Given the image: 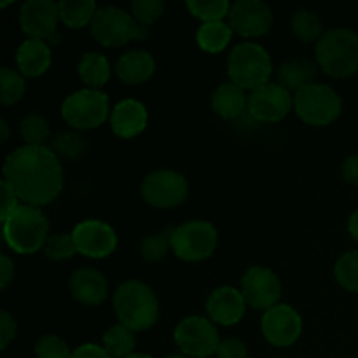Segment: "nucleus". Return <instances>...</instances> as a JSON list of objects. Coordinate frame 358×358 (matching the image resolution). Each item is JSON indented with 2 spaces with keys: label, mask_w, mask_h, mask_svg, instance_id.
<instances>
[{
  "label": "nucleus",
  "mask_w": 358,
  "mask_h": 358,
  "mask_svg": "<svg viewBox=\"0 0 358 358\" xmlns=\"http://www.w3.org/2000/svg\"><path fill=\"white\" fill-rule=\"evenodd\" d=\"M110 101L101 90L73 91L63 100L62 117L76 131L100 128L107 119H110Z\"/></svg>",
  "instance_id": "7"
},
{
  "label": "nucleus",
  "mask_w": 358,
  "mask_h": 358,
  "mask_svg": "<svg viewBox=\"0 0 358 358\" xmlns=\"http://www.w3.org/2000/svg\"><path fill=\"white\" fill-rule=\"evenodd\" d=\"M240 290L248 306L257 311H268L280 304L282 280L266 266H252L241 276Z\"/></svg>",
  "instance_id": "13"
},
{
  "label": "nucleus",
  "mask_w": 358,
  "mask_h": 358,
  "mask_svg": "<svg viewBox=\"0 0 358 358\" xmlns=\"http://www.w3.org/2000/svg\"><path fill=\"white\" fill-rule=\"evenodd\" d=\"M261 331L266 341L276 348H289L303 334V318L290 304H276L264 311Z\"/></svg>",
  "instance_id": "15"
},
{
  "label": "nucleus",
  "mask_w": 358,
  "mask_h": 358,
  "mask_svg": "<svg viewBox=\"0 0 358 358\" xmlns=\"http://www.w3.org/2000/svg\"><path fill=\"white\" fill-rule=\"evenodd\" d=\"M247 306L248 304L241 290L224 285L213 290L206 299V315L215 325L231 327V325L240 324L241 318L245 317Z\"/></svg>",
  "instance_id": "18"
},
{
  "label": "nucleus",
  "mask_w": 358,
  "mask_h": 358,
  "mask_svg": "<svg viewBox=\"0 0 358 358\" xmlns=\"http://www.w3.org/2000/svg\"><path fill=\"white\" fill-rule=\"evenodd\" d=\"M77 254L90 259H105L117 248V234L107 222L87 219L77 224L72 231Z\"/></svg>",
  "instance_id": "16"
},
{
  "label": "nucleus",
  "mask_w": 358,
  "mask_h": 358,
  "mask_svg": "<svg viewBox=\"0 0 358 358\" xmlns=\"http://www.w3.org/2000/svg\"><path fill=\"white\" fill-rule=\"evenodd\" d=\"M164 358H191V357L184 355V353H170V355H166Z\"/></svg>",
  "instance_id": "47"
},
{
  "label": "nucleus",
  "mask_w": 358,
  "mask_h": 358,
  "mask_svg": "<svg viewBox=\"0 0 358 358\" xmlns=\"http://www.w3.org/2000/svg\"><path fill=\"white\" fill-rule=\"evenodd\" d=\"M62 23L69 28H84L91 24L100 7L94 0H62L58 2Z\"/></svg>",
  "instance_id": "27"
},
{
  "label": "nucleus",
  "mask_w": 358,
  "mask_h": 358,
  "mask_svg": "<svg viewBox=\"0 0 358 358\" xmlns=\"http://www.w3.org/2000/svg\"><path fill=\"white\" fill-rule=\"evenodd\" d=\"M131 14L136 23L142 24L143 28H149L164 14V2L163 0H135L131 2Z\"/></svg>",
  "instance_id": "37"
},
{
  "label": "nucleus",
  "mask_w": 358,
  "mask_h": 358,
  "mask_svg": "<svg viewBox=\"0 0 358 358\" xmlns=\"http://www.w3.org/2000/svg\"><path fill=\"white\" fill-rule=\"evenodd\" d=\"M318 65L311 59L292 58L285 59L276 69V83L285 87L287 91L296 94L297 91L304 90L310 84H315L317 79Z\"/></svg>",
  "instance_id": "23"
},
{
  "label": "nucleus",
  "mask_w": 358,
  "mask_h": 358,
  "mask_svg": "<svg viewBox=\"0 0 358 358\" xmlns=\"http://www.w3.org/2000/svg\"><path fill=\"white\" fill-rule=\"evenodd\" d=\"M14 278V262L7 254L0 255V289L6 290Z\"/></svg>",
  "instance_id": "44"
},
{
  "label": "nucleus",
  "mask_w": 358,
  "mask_h": 358,
  "mask_svg": "<svg viewBox=\"0 0 358 358\" xmlns=\"http://www.w3.org/2000/svg\"><path fill=\"white\" fill-rule=\"evenodd\" d=\"M341 175L348 184L358 185V154H352L343 161Z\"/></svg>",
  "instance_id": "43"
},
{
  "label": "nucleus",
  "mask_w": 358,
  "mask_h": 358,
  "mask_svg": "<svg viewBox=\"0 0 358 358\" xmlns=\"http://www.w3.org/2000/svg\"><path fill=\"white\" fill-rule=\"evenodd\" d=\"M114 311L119 324H124L135 332L154 327L159 318V301L156 292L140 280H126L115 289Z\"/></svg>",
  "instance_id": "2"
},
{
  "label": "nucleus",
  "mask_w": 358,
  "mask_h": 358,
  "mask_svg": "<svg viewBox=\"0 0 358 358\" xmlns=\"http://www.w3.org/2000/svg\"><path fill=\"white\" fill-rule=\"evenodd\" d=\"M215 355L217 358H247L248 348L241 339L227 338L220 341Z\"/></svg>",
  "instance_id": "39"
},
{
  "label": "nucleus",
  "mask_w": 358,
  "mask_h": 358,
  "mask_svg": "<svg viewBox=\"0 0 358 358\" xmlns=\"http://www.w3.org/2000/svg\"><path fill=\"white\" fill-rule=\"evenodd\" d=\"M35 357L37 358H72L69 345L59 336L45 334L35 345Z\"/></svg>",
  "instance_id": "38"
},
{
  "label": "nucleus",
  "mask_w": 358,
  "mask_h": 358,
  "mask_svg": "<svg viewBox=\"0 0 358 358\" xmlns=\"http://www.w3.org/2000/svg\"><path fill=\"white\" fill-rule=\"evenodd\" d=\"M108 122H110L112 131L119 138H135L147 128L149 112H147V107L140 100L126 98V100L117 101L114 105Z\"/></svg>",
  "instance_id": "19"
},
{
  "label": "nucleus",
  "mask_w": 358,
  "mask_h": 358,
  "mask_svg": "<svg viewBox=\"0 0 358 358\" xmlns=\"http://www.w3.org/2000/svg\"><path fill=\"white\" fill-rule=\"evenodd\" d=\"M234 30L226 21H215V23H203L196 31V42L199 48L206 52L224 51L233 38Z\"/></svg>",
  "instance_id": "26"
},
{
  "label": "nucleus",
  "mask_w": 358,
  "mask_h": 358,
  "mask_svg": "<svg viewBox=\"0 0 358 358\" xmlns=\"http://www.w3.org/2000/svg\"><path fill=\"white\" fill-rule=\"evenodd\" d=\"M294 110L310 126H329L341 115L343 100L327 84H310L294 94Z\"/></svg>",
  "instance_id": "8"
},
{
  "label": "nucleus",
  "mask_w": 358,
  "mask_h": 358,
  "mask_svg": "<svg viewBox=\"0 0 358 358\" xmlns=\"http://www.w3.org/2000/svg\"><path fill=\"white\" fill-rule=\"evenodd\" d=\"M317 65L336 79L358 72V34L350 28H332L324 34L315 48Z\"/></svg>",
  "instance_id": "3"
},
{
  "label": "nucleus",
  "mask_w": 358,
  "mask_h": 358,
  "mask_svg": "<svg viewBox=\"0 0 358 358\" xmlns=\"http://www.w3.org/2000/svg\"><path fill=\"white\" fill-rule=\"evenodd\" d=\"M103 346L112 358H126L135 353L136 338L135 331L124 324H115L108 327L103 334Z\"/></svg>",
  "instance_id": "29"
},
{
  "label": "nucleus",
  "mask_w": 358,
  "mask_h": 358,
  "mask_svg": "<svg viewBox=\"0 0 358 358\" xmlns=\"http://www.w3.org/2000/svg\"><path fill=\"white\" fill-rule=\"evenodd\" d=\"M24 93H27L24 77L17 70L2 66L0 69V101L2 105L9 107V105L17 103L24 96Z\"/></svg>",
  "instance_id": "31"
},
{
  "label": "nucleus",
  "mask_w": 358,
  "mask_h": 358,
  "mask_svg": "<svg viewBox=\"0 0 358 358\" xmlns=\"http://www.w3.org/2000/svg\"><path fill=\"white\" fill-rule=\"evenodd\" d=\"M0 185H2V210H0V219H2L3 222V220L20 206V199H17V196L14 194V191L6 184V182L2 180Z\"/></svg>",
  "instance_id": "41"
},
{
  "label": "nucleus",
  "mask_w": 358,
  "mask_h": 358,
  "mask_svg": "<svg viewBox=\"0 0 358 358\" xmlns=\"http://www.w3.org/2000/svg\"><path fill=\"white\" fill-rule=\"evenodd\" d=\"M2 175L21 205L41 208L55 201L63 189L62 161L48 145L17 147L3 161Z\"/></svg>",
  "instance_id": "1"
},
{
  "label": "nucleus",
  "mask_w": 358,
  "mask_h": 358,
  "mask_svg": "<svg viewBox=\"0 0 358 358\" xmlns=\"http://www.w3.org/2000/svg\"><path fill=\"white\" fill-rule=\"evenodd\" d=\"M20 135L24 140V145L31 147H45V142L51 136L48 119L41 114L24 115L20 124Z\"/></svg>",
  "instance_id": "32"
},
{
  "label": "nucleus",
  "mask_w": 358,
  "mask_h": 358,
  "mask_svg": "<svg viewBox=\"0 0 358 358\" xmlns=\"http://www.w3.org/2000/svg\"><path fill=\"white\" fill-rule=\"evenodd\" d=\"M334 276L343 289L358 294V250L346 252L338 259Z\"/></svg>",
  "instance_id": "34"
},
{
  "label": "nucleus",
  "mask_w": 358,
  "mask_h": 358,
  "mask_svg": "<svg viewBox=\"0 0 358 358\" xmlns=\"http://www.w3.org/2000/svg\"><path fill=\"white\" fill-rule=\"evenodd\" d=\"M227 73L231 83L245 91H254L269 83L273 73L271 56L257 42H240L227 58Z\"/></svg>",
  "instance_id": "5"
},
{
  "label": "nucleus",
  "mask_w": 358,
  "mask_h": 358,
  "mask_svg": "<svg viewBox=\"0 0 358 358\" xmlns=\"http://www.w3.org/2000/svg\"><path fill=\"white\" fill-rule=\"evenodd\" d=\"M48 238V215L37 206L20 205L3 220V240L16 254H37L41 248H44Z\"/></svg>",
  "instance_id": "4"
},
{
  "label": "nucleus",
  "mask_w": 358,
  "mask_h": 358,
  "mask_svg": "<svg viewBox=\"0 0 358 358\" xmlns=\"http://www.w3.org/2000/svg\"><path fill=\"white\" fill-rule=\"evenodd\" d=\"M77 72H79L80 80L90 90H101L110 79V62L107 59V56L100 55V52H84L83 58L79 59Z\"/></svg>",
  "instance_id": "25"
},
{
  "label": "nucleus",
  "mask_w": 358,
  "mask_h": 358,
  "mask_svg": "<svg viewBox=\"0 0 358 358\" xmlns=\"http://www.w3.org/2000/svg\"><path fill=\"white\" fill-rule=\"evenodd\" d=\"M9 133H10L9 124H7L6 119H2V121H0V142L6 143L7 140H9Z\"/></svg>",
  "instance_id": "46"
},
{
  "label": "nucleus",
  "mask_w": 358,
  "mask_h": 358,
  "mask_svg": "<svg viewBox=\"0 0 358 358\" xmlns=\"http://www.w3.org/2000/svg\"><path fill=\"white\" fill-rule=\"evenodd\" d=\"M292 108L294 94L278 83H268L248 94V114L257 122L275 124L283 121Z\"/></svg>",
  "instance_id": "14"
},
{
  "label": "nucleus",
  "mask_w": 358,
  "mask_h": 358,
  "mask_svg": "<svg viewBox=\"0 0 358 358\" xmlns=\"http://www.w3.org/2000/svg\"><path fill=\"white\" fill-rule=\"evenodd\" d=\"M231 28L245 38H257L268 34L273 27V10L262 0H238L231 3Z\"/></svg>",
  "instance_id": "17"
},
{
  "label": "nucleus",
  "mask_w": 358,
  "mask_h": 358,
  "mask_svg": "<svg viewBox=\"0 0 358 358\" xmlns=\"http://www.w3.org/2000/svg\"><path fill=\"white\" fill-rule=\"evenodd\" d=\"M49 149L56 154L58 157H65V159H79L86 154L87 142L83 135L77 131H62L56 136H52Z\"/></svg>",
  "instance_id": "30"
},
{
  "label": "nucleus",
  "mask_w": 358,
  "mask_h": 358,
  "mask_svg": "<svg viewBox=\"0 0 358 358\" xmlns=\"http://www.w3.org/2000/svg\"><path fill=\"white\" fill-rule=\"evenodd\" d=\"M126 358H152V357L147 355V353H133V355H129Z\"/></svg>",
  "instance_id": "48"
},
{
  "label": "nucleus",
  "mask_w": 358,
  "mask_h": 358,
  "mask_svg": "<svg viewBox=\"0 0 358 358\" xmlns=\"http://www.w3.org/2000/svg\"><path fill=\"white\" fill-rule=\"evenodd\" d=\"M142 198L154 208L170 210L182 205L189 196V182L178 171L170 168L150 171L142 182Z\"/></svg>",
  "instance_id": "10"
},
{
  "label": "nucleus",
  "mask_w": 358,
  "mask_h": 358,
  "mask_svg": "<svg viewBox=\"0 0 358 358\" xmlns=\"http://www.w3.org/2000/svg\"><path fill=\"white\" fill-rule=\"evenodd\" d=\"M185 6L189 13L201 20L203 23L224 21V17L229 16L231 10V3L227 0H189Z\"/></svg>",
  "instance_id": "33"
},
{
  "label": "nucleus",
  "mask_w": 358,
  "mask_h": 358,
  "mask_svg": "<svg viewBox=\"0 0 358 358\" xmlns=\"http://www.w3.org/2000/svg\"><path fill=\"white\" fill-rule=\"evenodd\" d=\"M69 289L73 299L84 306H98L108 297L107 278L94 268L76 269L70 275Z\"/></svg>",
  "instance_id": "20"
},
{
  "label": "nucleus",
  "mask_w": 358,
  "mask_h": 358,
  "mask_svg": "<svg viewBox=\"0 0 358 358\" xmlns=\"http://www.w3.org/2000/svg\"><path fill=\"white\" fill-rule=\"evenodd\" d=\"M59 7L52 0H28L20 9V27L27 38L44 41L49 45L62 42L59 35Z\"/></svg>",
  "instance_id": "12"
},
{
  "label": "nucleus",
  "mask_w": 358,
  "mask_h": 358,
  "mask_svg": "<svg viewBox=\"0 0 358 358\" xmlns=\"http://www.w3.org/2000/svg\"><path fill=\"white\" fill-rule=\"evenodd\" d=\"M212 108L219 117L226 121L240 117L245 110H248V94L238 84L226 80L219 84L212 94Z\"/></svg>",
  "instance_id": "24"
},
{
  "label": "nucleus",
  "mask_w": 358,
  "mask_h": 358,
  "mask_svg": "<svg viewBox=\"0 0 358 358\" xmlns=\"http://www.w3.org/2000/svg\"><path fill=\"white\" fill-rule=\"evenodd\" d=\"M219 233L208 220H187L171 229V252L185 262H201L212 257Z\"/></svg>",
  "instance_id": "9"
},
{
  "label": "nucleus",
  "mask_w": 358,
  "mask_h": 358,
  "mask_svg": "<svg viewBox=\"0 0 358 358\" xmlns=\"http://www.w3.org/2000/svg\"><path fill=\"white\" fill-rule=\"evenodd\" d=\"M16 66L23 77H41L51 66V45L44 41L27 38L16 51Z\"/></svg>",
  "instance_id": "22"
},
{
  "label": "nucleus",
  "mask_w": 358,
  "mask_h": 358,
  "mask_svg": "<svg viewBox=\"0 0 358 358\" xmlns=\"http://www.w3.org/2000/svg\"><path fill=\"white\" fill-rule=\"evenodd\" d=\"M290 30H292L294 37H297L304 44L318 42L325 34L322 17L310 9H297L294 13L292 20H290Z\"/></svg>",
  "instance_id": "28"
},
{
  "label": "nucleus",
  "mask_w": 358,
  "mask_h": 358,
  "mask_svg": "<svg viewBox=\"0 0 358 358\" xmlns=\"http://www.w3.org/2000/svg\"><path fill=\"white\" fill-rule=\"evenodd\" d=\"M76 254H77V248H76V243H73L72 234H65V233L51 234L44 245V255L49 259V261L62 262V261H66V259H72Z\"/></svg>",
  "instance_id": "36"
},
{
  "label": "nucleus",
  "mask_w": 358,
  "mask_h": 358,
  "mask_svg": "<svg viewBox=\"0 0 358 358\" xmlns=\"http://www.w3.org/2000/svg\"><path fill=\"white\" fill-rule=\"evenodd\" d=\"M348 233L352 234V238L358 241V208L350 215L348 219Z\"/></svg>",
  "instance_id": "45"
},
{
  "label": "nucleus",
  "mask_w": 358,
  "mask_h": 358,
  "mask_svg": "<svg viewBox=\"0 0 358 358\" xmlns=\"http://www.w3.org/2000/svg\"><path fill=\"white\" fill-rule=\"evenodd\" d=\"M154 72H156V59L143 49H129L115 62V73L122 83L129 86L147 83Z\"/></svg>",
  "instance_id": "21"
},
{
  "label": "nucleus",
  "mask_w": 358,
  "mask_h": 358,
  "mask_svg": "<svg viewBox=\"0 0 358 358\" xmlns=\"http://www.w3.org/2000/svg\"><path fill=\"white\" fill-rule=\"evenodd\" d=\"M91 35L105 48H121L129 41H143L149 28L136 23L131 13L117 6L100 7L90 24Z\"/></svg>",
  "instance_id": "6"
},
{
  "label": "nucleus",
  "mask_w": 358,
  "mask_h": 358,
  "mask_svg": "<svg viewBox=\"0 0 358 358\" xmlns=\"http://www.w3.org/2000/svg\"><path fill=\"white\" fill-rule=\"evenodd\" d=\"M16 320L9 311H0V348L7 350V346L16 338Z\"/></svg>",
  "instance_id": "40"
},
{
  "label": "nucleus",
  "mask_w": 358,
  "mask_h": 358,
  "mask_svg": "<svg viewBox=\"0 0 358 358\" xmlns=\"http://www.w3.org/2000/svg\"><path fill=\"white\" fill-rule=\"evenodd\" d=\"M173 338L180 353L191 358H206L213 355L222 341L215 324L210 318L196 317V315L178 322Z\"/></svg>",
  "instance_id": "11"
},
{
  "label": "nucleus",
  "mask_w": 358,
  "mask_h": 358,
  "mask_svg": "<svg viewBox=\"0 0 358 358\" xmlns=\"http://www.w3.org/2000/svg\"><path fill=\"white\" fill-rule=\"evenodd\" d=\"M168 250H171V229L145 236L142 245H140V255L147 262L163 261L166 257Z\"/></svg>",
  "instance_id": "35"
},
{
  "label": "nucleus",
  "mask_w": 358,
  "mask_h": 358,
  "mask_svg": "<svg viewBox=\"0 0 358 358\" xmlns=\"http://www.w3.org/2000/svg\"><path fill=\"white\" fill-rule=\"evenodd\" d=\"M72 358H112L107 353V350L103 346L93 345V343H87V345L77 346L72 352Z\"/></svg>",
  "instance_id": "42"
}]
</instances>
